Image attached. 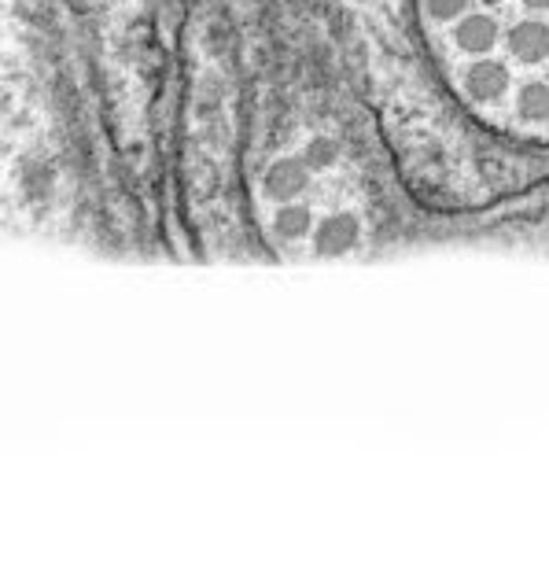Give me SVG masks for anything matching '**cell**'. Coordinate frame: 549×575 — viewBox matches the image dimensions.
<instances>
[{
  "instance_id": "cell-1",
  "label": "cell",
  "mask_w": 549,
  "mask_h": 575,
  "mask_svg": "<svg viewBox=\"0 0 549 575\" xmlns=\"http://www.w3.org/2000/svg\"><path fill=\"white\" fill-rule=\"evenodd\" d=\"M428 52L498 137L549 144V0H421Z\"/></svg>"
}]
</instances>
